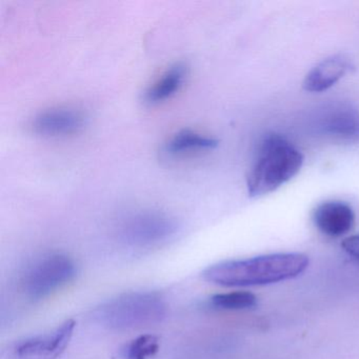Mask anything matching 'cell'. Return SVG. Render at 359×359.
Returning <instances> with one entry per match:
<instances>
[{
	"label": "cell",
	"mask_w": 359,
	"mask_h": 359,
	"mask_svg": "<svg viewBox=\"0 0 359 359\" xmlns=\"http://www.w3.org/2000/svg\"><path fill=\"white\" fill-rule=\"evenodd\" d=\"M76 273V266L69 256L51 254L29 268L22 283L29 297L41 299L73 280Z\"/></svg>",
	"instance_id": "4"
},
{
	"label": "cell",
	"mask_w": 359,
	"mask_h": 359,
	"mask_svg": "<svg viewBox=\"0 0 359 359\" xmlns=\"http://www.w3.org/2000/svg\"><path fill=\"white\" fill-rule=\"evenodd\" d=\"M217 146L218 142L214 138L192 130H182L165 142L163 151L167 156L175 157L198 151L213 150Z\"/></svg>",
	"instance_id": "12"
},
{
	"label": "cell",
	"mask_w": 359,
	"mask_h": 359,
	"mask_svg": "<svg viewBox=\"0 0 359 359\" xmlns=\"http://www.w3.org/2000/svg\"><path fill=\"white\" fill-rule=\"evenodd\" d=\"M308 266L309 258L304 254L277 253L218 262L205 269L203 276L222 287H252L295 278Z\"/></svg>",
	"instance_id": "1"
},
{
	"label": "cell",
	"mask_w": 359,
	"mask_h": 359,
	"mask_svg": "<svg viewBox=\"0 0 359 359\" xmlns=\"http://www.w3.org/2000/svg\"><path fill=\"white\" fill-rule=\"evenodd\" d=\"M76 323L65 321L50 333L34 336L16 344L14 355L18 359H57L66 351L72 339Z\"/></svg>",
	"instance_id": "6"
},
{
	"label": "cell",
	"mask_w": 359,
	"mask_h": 359,
	"mask_svg": "<svg viewBox=\"0 0 359 359\" xmlns=\"http://www.w3.org/2000/svg\"><path fill=\"white\" fill-rule=\"evenodd\" d=\"M356 222L354 210L341 201H323L313 212V222L325 236H344L353 230Z\"/></svg>",
	"instance_id": "8"
},
{
	"label": "cell",
	"mask_w": 359,
	"mask_h": 359,
	"mask_svg": "<svg viewBox=\"0 0 359 359\" xmlns=\"http://www.w3.org/2000/svg\"><path fill=\"white\" fill-rule=\"evenodd\" d=\"M325 134L341 140L359 138V114L351 108H337L325 117L321 125Z\"/></svg>",
	"instance_id": "11"
},
{
	"label": "cell",
	"mask_w": 359,
	"mask_h": 359,
	"mask_svg": "<svg viewBox=\"0 0 359 359\" xmlns=\"http://www.w3.org/2000/svg\"><path fill=\"white\" fill-rule=\"evenodd\" d=\"M210 304L219 310H247L257 304V298L250 292H230L212 296Z\"/></svg>",
	"instance_id": "13"
},
{
	"label": "cell",
	"mask_w": 359,
	"mask_h": 359,
	"mask_svg": "<svg viewBox=\"0 0 359 359\" xmlns=\"http://www.w3.org/2000/svg\"><path fill=\"white\" fill-rule=\"evenodd\" d=\"M85 114L76 109L52 108L39 113L31 129L43 137H60L79 133L86 126Z\"/></svg>",
	"instance_id": "7"
},
{
	"label": "cell",
	"mask_w": 359,
	"mask_h": 359,
	"mask_svg": "<svg viewBox=\"0 0 359 359\" xmlns=\"http://www.w3.org/2000/svg\"><path fill=\"white\" fill-rule=\"evenodd\" d=\"M354 68L350 58L334 55L319 62L304 79L302 87L311 93H321L335 86Z\"/></svg>",
	"instance_id": "9"
},
{
	"label": "cell",
	"mask_w": 359,
	"mask_h": 359,
	"mask_svg": "<svg viewBox=\"0 0 359 359\" xmlns=\"http://www.w3.org/2000/svg\"><path fill=\"white\" fill-rule=\"evenodd\" d=\"M158 351V337L152 334H144L126 344L121 351V356L125 359H151Z\"/></svg>",
	"instance_id": "14"
},
{
	"label": "cell",
	"mask_w": 359,
	"mask_h": 359,
	"mask_svg": "<svg viewBox=\"0 0 359 359\" xmlns=\"http://www.w3.org/2000/svg\"><path fill=\"white\" fill-rule=\"evenodd\" d=\"M167 304L155 292H132L104 302L94 310V318L111 330H129L161 323Z\"/></svg>",
	"instance_id": "3"
},
{
	"label": "cell",
	"mask_w": 359,
	"mask_h": 359,
	"mask_svg": "<svg viewBox=\"0 0 359 359\" xmlns=\"http://www.w3.org/2000/svg\"><path fill=\"white\" fill-rule=\"evenodd\" d=\"M188 75L189 68L184 62H175L172 65L144 92V102L148 104H158L169 100L180 91Z\"/></svg>",
	"instance_id": "10"
},
{
	"label": "cell",
	"mask_w": 359,
	"mask_h": 359,
	"mask_svg": "<svg viewBox=\"0 0 359 359\" xmlns=\"http://www.w3.org/2000/svg\"><path fill=\"white\" fill-rule=\"evenodd\" d=\"M304 154L291 142L269 134L260 142L255 161L248 173V193L260 197L274 192L299 173Z\"/></svg>",
	"instance_id": "2"
},
{
	"label": "cell",
	"mask_w": 359,
	"mask_h": 359,
	"mask_svg": "<svg viewBox=\"0 0 359 359\" xmlns=\"http://www.w3.org/2000/svg\"><path fill=\"white\" fill-rule=\"evenodd\" d=\"M177 224L161 212L144 211L131 216L123 224L121 237L128 245L144 248L159 245L173 236Z\"/></svg>",
	"instance_id": "5"
},
{
	"label": "cell",
	"mask_w": 359,
	"mask_h": 359,
	"mask_svg": "<svg viewBox=\"0 0 359 359\" xmlns=\"http://www.w3.org/2000/svg\"><path fill=\"white\" fill-rule=\"evenodd\" d=\"M342 249L348 254L359 258V234L348 237L341 243Z\"/></svg>",
	"instance_id": "15"
}]
</instances>
